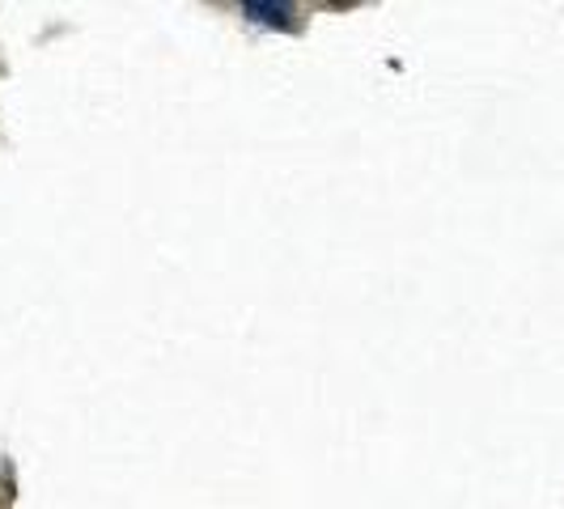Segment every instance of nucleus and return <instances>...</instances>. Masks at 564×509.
Wrapping results in <instances>:
<instances>
[{
	"mask_svg": "<svg viewBox=\"0 0 564 509\" xmlns=\"http://www.w3.org/2000/svg\"><path fill=\"white\" fill-rule=\"evenodd\" d=\"M242 13L251 18L254 26H272V30H293L297 22V9L293 4H281V0H247Z\"/></svg>",
	"mask_w": 564,
	"mask_h": 509,
	"instance_id": "obj_1",
	"label": "nucleus"
}]
</instances>
